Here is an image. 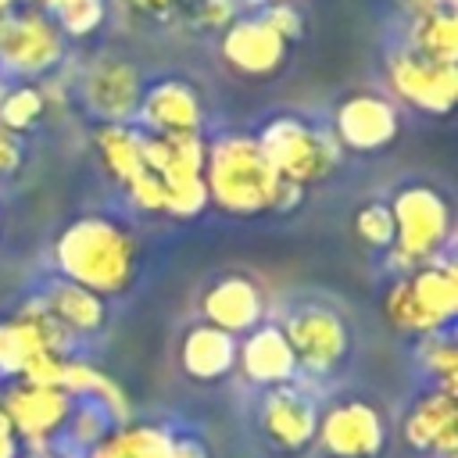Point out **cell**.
<instances>
[{"instance_id":"9c48e42d","label":"cell","mask_w":458,"mask_h":458,"mask_svg":"<svg viewBox=\"0 0 458 458\" xmlns=\"http://www.w3.org/2000/svg\"><path fill=\"white\" fill-rule=\"evenodd\" d=\"M386 440H390L386 415L372 401L347 397L318 411L315 444L329 458H379L386 451Z\"/></svg>"},{"instance_id":"4dcf8cb0","label":"cell","mask_w":458,"mask_h":458,"mask_svg":"<svg viewBox=\"0 0 458 458\" xmlns=\"http://www.w3.org/2000/svg\"><path fill=\"white\" fill-rule=\"evenodd\" d=\"M354 236L372 247V250H390L394 247V215H390V204H361L358 215H354Z\"/></svg>"},{"instance_id":"74e56055","label":"cell","mask_w":458,"mask_h":458,"mask_svg":"<svg viewBox=\"0 0 458 458\" xmlns=\"http://www.w3.org/2000/svg\"><path fill=\"white\" fill-rule=\"evenodd\" d=\"M404 7H408V18H422L440 7H454V0H404Z\"/></svg>"},{"instance_id":"ba28073f","label":"cell","mask_w":458,"mask_h":458,"mask_svg":"<svg viewBox=\"0 0 458 458\" xmlns=\"http://www.w3.org/2000/svg\"><path fill=\"white\" fill-rule=\"evenodd\" d=\"M72 333L50 315L43 297H32L18 315L0 322V376L21 379L43 354H68Z\"/></svg>"},{"instance_id":"ffe728a7","label":"cell","mask_w":458,"mask_h":458,"mask_svg":"<svg viewBox=\"0 0 458 458\" xmlns=\"http://www.w3.org/2000/svg\"><path fill=\"white\" fill-rule=\"evenodd\" d=\"M143 132H200L204 104L200 93L182 79H161L143 89L136 111Z\"/></svg>"},{"instance_id":"9a60e30c","label":"cell","mask_w":458,"mask_h":458,"mask_svg":"<svg viewBox=\"0 0 458 458\" xmlns=\"http://www.w3.org/2000/svg\"><path fill=\"white\" fill-rule=\"evenodd\" d=\"M258 422H261V433L268 437L272 447H279L286 454H301L304 447L315 444L318 411L304 390H297L293 383H283V386L265 390L261 408H258Z\"/></svg>"},{"instance_id":"277c9868","label":"cell","mask_w":458,"mask_h":458,"mask_svg":"<svg viewBox=\"0 0 458 458\" xmlns=\"http://www.w3.org/2000/svg\"><path fill=\"white\" fill-rule=\"evenodd\" d=\"M390 215H394V247L386 254L401 276L440 258V250L451 240V204L444 200L440 190L426 182L404 186L394 193Z\"/></svg>"},{"instance_id":"d4e9b609","label":"cell","mask_w":458,"mask_h":458,"mask_svg":"<svg viewBox=\"0 0 458 458\" xmlns=\"http://www.w3.org/2000/svg\"><path fill=\"white\" fill-rule=\"evenodd\" d=\"M43 304L50 308V315H54L72 336H75V333H97V329H104V322H107V301L97 297L93 290L79 286V283H68V279H57V283L47 290Z\"/></svg>"},{"instance_id":"836d02e7","label":"cell","mask_w":458,"mask_h":458,"mask_svg":"<svg viewBox=\"0 0 458 458\" xmlns=\"http://www.w3.org/2000/svg\"><path fill=\"white\" fill-rule=\"evenodd\" d=\"M240 18V4L236 0H197L193 4V21L200 29H225Z\"/></svg>"},{"instance_id":"30bf717a","label":"cell","mask_w":458,"mask_h":458,"mask_svg":"<svg viewBox=\"0 0 458 458\" xmlns=\"http://www.w3.org/2000/svg\"><path fill=\"white\" fill-rule=\"evenodd\" d=\"M283 336L290 340V351L297 358V369H308L311 376H329L333 369L344 365L351 351V333L347 322L326 308V304H297L286 315V326H279Z\"/></svg>"},{"instance_id":"7a4b0ae2","label":"cell","mask_w":458,"mask_h":458,"mask_svg":"<svg viewBox=\"0 0 458 458\" xmlns=\"http://www.w3.org/2000/svg\"><path fill=\"white\" fill-rule=\"evenodd\" d=\"M204 186H208V204H215L218 211L236 218H254L272 211L283 179L258 147V136L225 132L215 143H208Z\"/></svg>"},{"instance_id":"83f0119b","label":"cell","mask_w":458,"mask_h":458,"mask_svg":"<svg viewBox=\"0 0 458 458\" xmlns=\"http://www.w3.org/2000/svg\"><path fill=\"white\" fill-rule=\"evenodd\" d=\"M54 25L64 39H86L93 36L107 18V0H57L50 11Z\"/></svg>"},{"instance_id":"ac0fdd59","label":"cell","mask_w":458,"mask_h":458,"mask_svg":"<svg viewBox=\"0 0 458 458\" xmlns=\"http://www.w3.org/2000/svg\"><path fill=\"white\" fill-rule=\"evenodd\" d=\"M404 444L411 451H429L451 458L458 451V397L451 390L429 386L404 415Z\"/></svg>"},{"instance_id":"1f68e13d","label":"cell","mask_w":458,"mask_h":458,"mask_svg":"<svg viewBox=\"0 0 458 458\" xmlns=\"http://www.w3.org/2000/svg\"><path fill=\"white\" fill-rule=\"evenodd\" d=\"M125 193H129V200H132L140 211H147V215H165V186H161V179H157L150 168H143V172L125 186Z\"/></svg>"},{"instance_id":"f1b7e54d","label":"cell","mask_w":458,"mask_h":458,"mask_svg":"<svg viewBox=\"0 0 458 458\" xmlns=\"http://www.w3.org/2000/svg\"><path fill=\"white\" fill-rule=\"evenodd\" d=\"M419 354H422L426 372L437 379V386L454 394V383H458V347H454L451 329L419 336Z\"/></svg>"},{"instance_id":"5b68a950","label":"cell","mask_w":458,"mask_h":458,"mask_svg":"<svg viewBox=\"0 0 458 458\" xmlns=\"http://www.w3.org/2000/svg\"><path fill=\"white\" fill-rule=\"evenodd\" d=\"M204 157L200 132H143V161L165 186V215L197 218L208 208Z\"/></svg>"},{"instance_id":"cb8c5ba5","label":"cell","mask_w":458,"mask_h":458,"mask_svg":"<svg viewBox=\"0 0 458 458\" xmlns=\"http://www.w3.org/2000/svg\"><path fill=\"white\" fill-rule=\"evenodd\" d=\"M93 147L100 165L107 168V175L125 190L143 168V129H132L129 122H104L93 132Z\"/></svg>"},{"instance_id":"7402d4cb","label":"cell","mask_w":458,"mask_h":458,"mask_svg":"<svg viewBox=\"0 0 458 458\" xmlns=\"http://www.w3.org/2000/svg\"><path fill=\"white\" fill-rule=\"evenodd\" d=\"M179 365L197 383H218L236 369V336H229L208 322H197L182 333Z\"/></svg>"},{"instance_id":"60d3db41","label":"cell","mask_w":458,"mask_h":458,"mask_svg":"<svg viewBox=\"0 0 458 458\" xmlns=\"http://www.w3.org/2000/svg\"><path fill=\"white\" fill-rule=\"evenodd\" d=\"M14 11V0H0V18H7Z\"/></svg>"},{"instance_id":"52a82bcc","label":"cell","mask_w":458,"mask_h":458,"mask_svg":"<svg viewBox=\"0 0 458 458\" xmlns=\"http://www.w3.org/2000/svg\"><path fill=\"white\" fill-rule=\"evenodd\" d=\"M64 61V36L47 11L21 7L0 18V64L18 79H43Z\"/></svg>"},{"instance_id":"6da1fadb","label":"cell","mask_w":458,"mask_h":458,"mask_svg":"<svg viewBox=\"0 0 458 458\" xmlns=\"http://www.w3.org/2000/svg\"><path fill=\"white\" fill-rule=\"evenodd\" d=\"M136 258H140L136 236L107 215L72 218L54 240V265L61 279L79 283L104 301L118 297L132 283Z\"/></svg>"},{"instance_id":"3957f363","label":"cell","mask_w":458,"mask_h":458,"mask_svg":"<svg viewBox=\"0 0 458 458\" xmlns=\"http://www.w3.org/2000/svg\"><path fill=\"white\" fill-rule=\"evenodd\" d=\"M383 311L397 333L429 336L451 329L458 315V272L451 261H429L404 272L383 301Z\"/></svg>"},{"instance_id":"d590c367","label":"cell","mask_w":458,"mask_h":458,"mask_svg":"<svg viewBox=\"0 0 458 458\" xmlns=\"http://www.w3.org/2000/svg\"><path fill=\"white\" fill-rule=\"evenodd\" d=\"M21 165V143L14 132L0 129V175H11Z\"/></svg>"},{"instance_id":"4316f807","label":"cell","mask_w":458,"mask_h":458,"mask_svg":"<svg viewBox=\"0 0 458 458\" xmlns=\"http://www.w3.org/2000/svg\"><path fill=\"white\" fill-rule=\"evenodd\" d=\"M47 111V93L32 82H21V86H11L4 97H0V129L7 132H29Z\"/></svg>"},{"instance_id":"d6a6232c","label":"cell","mask_w":458,"mask_h":458,"mask_svg":"<svg viewBox=\"0 0 458 458\" xmlns=\"http://www.w3.org/2000/svg\"><path fill=\"white\" fill-rule=\"evenodd\" d=\"M261 18H265L286 43L301 39V32H304V21H301V14H297V7H293L290 0H272V4L261 11Z\"/></svg>"},{"instance_id":"8d00e7d4","label":"cell","mask_w":458,"mask_h":458,"mask_svg":"<svg viewBox=\"0 0 458 458\" xmlns=\"http://www.w3.org/2000/svg\"><path fill=\"white\" fill-rule=\"evenodd\" d=\"M18 451H21V440H18L14 426L7 422V415L0 411V458H18Z\"/></svg>"},{"instance_id":"b9f144b4","label":"cell","mask_w":458,"mask_h":458,"mask_svg":"<svg viewBox=\"0 0 458 458\" xmlns=\"http://www.w3.org/2000/svg\"><path fill=\"white\" fill-rule=\"evenodd\" d=\"M0 229H4V218H0Z\"/></svg>"},{"instance_id":"4fadbf2b","label":"cell","mask_w":458,"mask_h":458,"mask_svg":"<svg viewBox=\"0 0 458 458\" xmlns=\"http://www.w3.org/2000/svg\"><path fill=\"white\" fill-rule=\"evenodd\" d=\"M290 43L261 18L240 14L233 25L222 29V61L243 79H272L286 64Z\"/></svg>"},{"instance_id":"f546056e","label":"cell","mask_w":458,"mask_h":458,"mask_svg":"<svg viewBox=\"0 0 458 458\" xmlns=\"http://www.w3.org/2000/svg\"><path fill=\"white\" fill-rule=\"evenodd\" d=\"M68 437L79 444V447H93V444H100L111 429H114V419H111V411L100 404V401H79L75 408H72V419H68Z\"/></svg>"},{"instance_id":"603a6c76","label":"cell","mask_w":458,"mask_h":458,"mask_svg":"<svg viewBox=\"0 0 458 458\" xmlns=\"http://www.w3.org/2000/svg\"><path fill=\"white\" fill-rule=\"evenodd\" d=\"M57 390H64L68 397H79V401H100L111 419L122 426V422H132V404L122 390L118 379H111L104 369H97L93 361H82V358H64L61 365V379H57Z\"/></svg>"},{"instance_id":"f35d334b","label":"cell","mask_w":458,"mask_h":458,"mask_svg":"<svg viewBox=\"0 0 458 458\" xmlns=\"http://www.w3.org/2000/svg\"><path fill=\"white\" fill-rule=\"evenodd\" d=\"M14 4H25V7H36V11H47V14H50L57 0H14Z\"/></svg>"},{"instance_id":"44dd1931","label":"cell","mask_w":458,"mask_h":458,"mask_svg":"<svg viewBox=\"0 0 458 458\" xmlns=\"http://www.w3.org/2000/svg\"><path fill=\"white\" fill-rule=\"evenodd\" d=\"M236 365L250 383L265 390L293 383L297 376V358L279 326H254L250 333H243V340H236Z\"/></svg>"},{"instance_id":"d6986e66","label":"cell","mask_w":458,"mask_h":458,"mask_svg":"<svg viewBox=\"0 0 458 458\" xmlns=\"http://www.w3.org/2000/svg\"><path fill=\"white\" fill-rule=\"evenodd\" d=\"M204 322L229 333V336H243L250 333L254 326H261V315H265V293L261 286L250 279V276H222L218 283L208 286L204 301Z\"/></svg>"},{"instance_id":"ab89813d","label":"cell","mask_w":458,"mask_h":458,"mask_svg":"<svg viewBox=\"0 0 458 458\" xmlns=\"http://www.w3.org/2000/svg\"><path fill=\"white\" fill-rule=\"evenodd\" d=\"M29 458H79V454H68V451H29Z\"/></svg>"},{"instance_id":"8fae6325","label":"cell","mask_w":458,"mask_h":458,"mask_svg":"<svg viewBox=\"0 0 458 458\" xmlns=\"http://www.w3.org/2000/svg\"><path fill=\"white\" fill-rule=\"evenodd\" d=\"M75 408V397H68L57 386H36L14 379L11 386H0V411L14 426L18 440L29 451H47L50 440L68 426Z\"/></svg>"},{"instance_id":"484cf974","label":"cell","mask_w":458,"mask_h":458,"mask_svg":"<svg viewBox=\"0 0 458 458\" xmlns=\"http://www.w3.org/2000/svg\"><path fill=\"white\" fill-rule=\"evenodd\" d=\"M411 54L437 61V64H458V14L454 7H440L433 14L411 18Z\"/></svg>"},{"instance_id":"e0dca14e","label":"cell","mask_w":458,"mask_h":458,"mask_svg":"<svg viewBox=\"0 0 458 458\" xmlns=\"http://www.w3.org/2000/svg\"><path fill=\"white\" fill-rule=\"evenodd\" d=\"M86 458H208L204 444L193 437H175L157 422H122Z\"/></svg>"},{"instance_id":"e575fe53","label":"cell","mask_w":458,"mask_h":458,"mask_svg":"<svg viewBox=\"0 0 458 458\" xmlns=\"http://www.w3.org/2000/svg\"><path fill=\"white\" fill-rule=\"evenodd\" d=\"M125 7L147 21H168L182 7V0H125Z\"/></svg>"},{"instance_id":"7c38bea8","label":"cell","mask_w":458,"mask_h":458,"mask_svg":"<svg viewBox=\"0 0 458 458\" xmlns=\"http://www.w3.org/2000/svg\"><path fill=\"white\" fill-rule=\"evenodd\" d=\"M386 79L397 100L426 114H451L458 100V64H437L411 50H401L390 57Z\"/></svg>"},{"instance_id":"2e32d148","label":"cell","mask_w":458,"mask_h":458,"mask_svg":"<svg viewBox=\"0 0 458 458\" xmlns=\"http://www.w3.org/2000/svg\"><path fill=\"white\" fill-rule=\"evenodd\" d=\"M143 82L136 64L122 57H97L82 75V100L104 122H129L140 111Z\"/></svg>"},{"instance_id":"8992f818","label":"cell","mask_w":458,"mask_h":458,"mask_svg":"<svg viewBox=\"0 0 458 458\" xmlns=\"http://www.w3.org/2000/svg\"><path fill=\"white\" fill-rule=\"evenodd\" d=\"M258 147L265 150L276 175L293 186H315L329 179L344 161V147L336 143L333 132L315 129L293 114H279L265 122L258 132Z\"/></svg>"},{"instance_id":"7bdbcfd3","label":"cell","mask_w":458,"mask_h":458,"mask_svg":"<svg viewBox=\"0 0 458 458\" xmlns=\"http://www.w3.org/2000/svg\"><path fill=\"white\" fill-rule=\"evenodd\" d=\"M268 4H272V0H268Z\"/></svg>"},{"instance_id":"5bb4252c","label":"cell","mask_w":458,"mask_h":458,"mask_svg":"<svg viewBox=\"0 0 458 458\" xmlns=\"http://www.w3.org/2000/svg\"><path fill=\"white\" fill-rule=\"evenodd\" d=\"M401 129L397 107L394 100L379 97V93H351L340 100L336 107V122H333V136L344 150L354 154H372L383 150L386 143H394Z\"/></svg>"}]
</instances>
